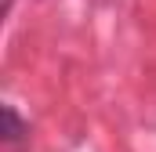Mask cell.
<instances>
[{
  "mask_svg": "<svg viewBox=\"0 0 156 152\" xmlns=\"http://www.w3.org/2000/svg\"><path fill=\"white\" fill-rule=\"evenodd\" d=\"M26 134H29V127L22 123V116L15 105H4V141L7 145H18V141H26Z\"/></svg>",
  "mask_w": 156,
  "mask_h": 152,
  "instance_id": "cell-1",
  "label": "cell"
}]
</instances>
